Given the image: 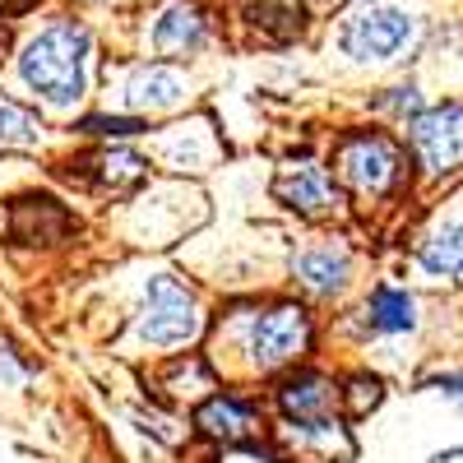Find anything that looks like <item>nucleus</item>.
Masks as SVG:
<instances>
[{"label": "nucleus", "instance_id": "f257e3e1", "mask_svg": "<svg viewBox=\"0 0 463 463\" xmlns=\"http://www.w3.org/2000/svg\"><path fill=\"white\" fill-rule=\"evenodd\" d=\"M19 74L24 84L52 102V107H70L84 98V74H89V33L80 24H52L33 37L19 56Z\"/></svg>", "mask_w": 463, "mask_h": 463}, {"label": "nucleus", "instance_id": "f03ea898", "mask_svg": "<svg viewBox=\"0 0 463 463\" xmlns=\"http://www.w3.org/2000/svg\"><path fill=\"white\" fill-rule=\"evenodd\" d=\"M204 316H200V301L190 297V288H181L172 274L148 279L144 292V311H139V338L153 347H181L200 334Z\"/></svg>", "mask_w": 463, "mask_h": 463}, {"label": "nucleus", "instance_id": "7ed1b4c3", "mask_svg": "<svg viewBox=\"0 0 463 463\" xmlns=\"http://www.w3.org/2000/svg\"><path fill=\"white\" fill-rule=\"evenodd\" d=\"M338 172L362 195H390L403 176V153L390 135L362 130V135H347L338 144Z\"/></svg>", "mask_w": 463, "mask_h": 463}, {"label": "nucleus", "instance_id": "20e7f679", "mask_svg": "<svg viewBox=\"0 0 463 463\" xmlns=\"http://www.w3.org/2000/svg\"><path fill=\"white\" fill-rule=\"evenodd\" d=\"M343 52L362 65H384L412 43V14L390 10V5H366L343 24Z\"/></svg>", "mask_w": 463, "mask_h": 463}, {"label": "nucleus", "instance_id": "39448f33", "mask_svg": "<svg viewBox=\"0 0 463 463\" xmlns=\"http://www.w3.org/2000/svg\"><path fill=\"white\" fill-rule=\"evenodd\" d=\"M306 347H311V316L301 306H274V311L255 316L250 338H246V353L260 371L297 362Z\"/></svg>", "mask_w": 463, "mask_h": 463}, {"label": "nucleus", "instance_id": "423d86ee", "mask_svg": "<svg viewBox=\"0 0 463 463\" xmlns=\"http://www.w3.org/2000/svg\"><path fill=\"white\" fill-rule=\"evenodd\" d=\"M408 130H412L417 163L431 176H445V172L463 167V107L458 102H445V107H431V111L412 116Z\"/></svg>", "mask_w": 463, "mask_h": 463}, {"label": "nucleus", "instance_id": "0eeeda50", "mask_svg": "<svg viewBox=\"0 0 463 463\" xmlns=\"http://www.w3.org/2000/svg\"><path fill=\"white\" fill-rule=\"evenodd\" d=\"M274 458H292V463H343L353 458V436L338 421H288L279 427V449Z\"/></svg>", "mask_w": 463, "mask_h": 463}, {"label": "nucleus", "instance_id": "6e6552de", "mask_svg": "<svg viewBox=\"0 0 463 463\" xmlns=\"http://www.w3.org/2000/svg\"><path fill=\"white\" fill-rule=\"evenodd\" d=\"M334 399H338V384L320 371H297L279 384V408L288 421H329Z\"/></svg>", "mask_w": 463, "mask_h": 463}, {"label": "nucleus", "instance_id": "1a4fd4ad", "mask_svg": "<svg viewBox=\"0 0 463 463\" xmlns=\"http://www.w3.org/2000/svg\"><path fill=\"white\" fill-rule=\"evenodd\" d=\"M70 227H74V218L52 195H24V200H14V213H10V237L14 241H28V246L43 241V246H52V241L70 237Z\"/></svg>", "mask_w": 463, "mask_h": 463}, {"label": "nucleus", "instance_id": "9d476101", "mask_svg": "<svg viewBox=\"0 0 463 463\" xmlns=\"http://www.w3.org/2000/svg\"><path fill=\"white\" fill-rule=\"evenodd\" d=\"M274 195H279L288 209L306 213V218H320V213H329V209L338 204L334 181H329V176H325V167H316V163L288 167V172L274 181Z\"/></svg>", "mask_w": 463, "mask_h": 463}, {"label": "nucleus", "instance_id": "9b49d317", "mask_svg": "<svg viewBox=\"0 0 463 463\" xmlns=\"http://www.w3.org/2000/svg\"><path fill=\"white\" fill-rule=\"evenodd\" d=\"M195 427L222 445H260V412L241 399H209L195 412Z\"/></svg>", "mask_w": 463, "mask_h": 463}, {"label": "nucleus", "instance_id": "f8f14e48", "mask_svg": "<svg viewBox=\"0 0 463 463\" xmlns=\"http://www.w3.org/2000/svg\"><path fill=\"white\" fill-rule=\"evenodd\" d=\"M126 102L135 111H172L185 102V74L172 65H144L130 74L126 84Z\"/></svg>", "mask_w": 463, "mask_h": 463}, {"label": "nucleus", "instance_id": "ddd939ff", "mask_svg": "<svg viewBox=\"0 0 463 463\" xmlns=\"http://www.w3.org/2000/svg\"><path fill=\"white\" fill-rule=\"evenodd\" d=\"M80 176L98 190H111V195H126V190H135L144 176H148V163L139 158V153L130 148H98L93 158L80 163Z\"/></svg>", "mask_w": 463, "mask_h": 463}, {"label": "nucleus", "instance_id": "4468645a", "mask_svg": "<svg viewBox=\"0 0 463 463\" xmlns=\"http://www.w3.org/2000/svg\"><path fill=\"white\" fill-rule=\"evenodd\" d=\"M292 269H297L301 288H311L316 297H334V292L347 288L353 260H347V250H338V246H311V250H301L292 260Z\"/></svg>", "mask_w": 463, "mask_h": 463}, {"label": "nucleus", "instance_id": "2eb2a0df", "mask_svg": "<svg viewBox=\"0 0 463 463\" xmlns=\"http://www.w3.org/2000/svg\"><path fill=\"white\" fill-rule=\"evenodd\" d=\"M204 33H209L204 14L190 5V0H172V5L158 14V24H153V47L181 56V52H195L204 43Z\"/></svg>", "mask_w": 463, "mask_h": 463}, {"label": "nucleus", "instance_id": "dca6fc26", "mask_svg": "<svg viewBox=\"0 0 463 463\" xmlns=\"http://www.w3.org/2000/svg\"><path fill=\"white\" fill-rule=\"evenodd\" d=\"M417 325V301L399 288H380L366 301V329L371 334H403Z\"/></svg>", "mask_w": 463, "mask_h": 463}, {"label": "nucleus", "instance_id": "f3484780", "mask_svg": "<svg viewBox=\"0 0 463 463\" xmlns=\"http://www.w3.org/2000/svg\"><path fill=\"white\" fill-rule=\"evenodd\" d=\"M421 269L431 279H449V283H463V222H449L440 227L436 237L421 246Z\"/></svg>", "mask_w": 463, "mask_h": 463}, {"label": "nucleus", "instance_id": "a211bd4d", "mask_svg": "<svg viewBox=\"0 0 463 463\" xmlns=\"http://www.w3.org/2000/svg\"><path fill=\"white\" fill-rule=\"evenodd\" d=\"M37 144H43V121H37L28 107H19L14 98H0V148L24 153V148H37Z\"/></svg>", "mask_w": 463, "mask_h": 463}, {"label": "nucleus", "instance_id": "6ab92c4d", "mask_svg": "<svg viewBox=\"0 0 463 463\" xmlns=\"http://www.w3.org/2000/svg\"><path fill=\"white\" fill-rule=\"evenodd\" d=\"M250 19H255V28H264L274 43H288V37H297L301 28H306V19H301V10H292V5H269V0H260V5L250 10Z\"/></svg>", "mask_w": 463, "mask_h": 463}, {"label": "nucleus", "instance_id": "aec40b11", "mask_svg": "<svg viewBox=\"0 0 463 463\" xmlns=\"http://www.w3.org/2000/svg\"><path fill=\"white\" fill-rule=\"evenodd\" d=\"M84 130L89 135H107V139H126V135H139L144 121H130V116H89Z\"/></svg>", "mask_w": 463, "mask_h": 463}, {"label": "nucleus", "instance_id": "412c9836", "mask_svg": "<svg viewBox=\"0 0 463 463\" xmlns=\"http://www.w3.org/2000/svg\"><path fill=\"white\" fill-rule=\"evenodd\" d=\"M338 394H347V408H353V417H366V408H375L380 403V380H366V375H357L347 390H338Z\"/></svg>", "mask_w": 463, "mask_h": 463}, {"label": "nucleus", "instance_id": "4be33fe9", "mask_svg": "<svg viewBox=\"0 0 463 463\" xmlns=\"http://www.w3.org/2000/svg\"><path fill=\"white\" fill-rule=\"evenodd\" d=\"M380 107H390V111H399V116H421V98H417L412 84H408V89H390V98H384Z\"/></svg>", "mask_w": 463, "mask_h": 463}, {"label": "nucleus", "instance_id": "5701e85b", "mask_svg": "<svg viewBox=\"0 0 463 463\" xmlns=\"http://www.w3.org/2000/svg\"><path fill=\"white\" fill-rule=\"evenodd\" d=\"M0 371H5V375H10L14 384L24 380V371H19V366H14V357H10V347H0Z\"/></svg>", "mask_w": 463, "mask_h": 463}, {"label": "nucleus", "instance_id": "b1692460", "mask_svg": "<svg viewBox=\"0 0 463 463\" xmlns=\"http://www.w3.org/2000/svg\"><path fill=\"white\" fill-rule=\"evenodd\" d=\"M440 390H445V394H449V399L463 408V380H440Z\"/></svg>", "mask_w": 463, "mask_h": 463}, {"label": "nucleus", "instance_id": "393cba45", "mask_svg": "<svg viewBox=\"0 0 463 463\" xmlns=\"http://www.w3.org/2000/svg\"><path fill=\"white\" fill-rule=\"evenodd\" d=\"M431 463H463V449H440Z\"/></svg>", "mask_w": 463, "mask_h": 463}, {"label": "nucleus", "instance_id": "a878e982", "mask_svg": "<svg viewBox=\"0 0 463 463\" xmlns=\"http://www.w3.org/2000/svg\"><path fill=\"white\" fill-rule=\"evenodd\" d=\"M24 5H33V0H0V10H24Z\"/></svg>", "mask_w": 463, "mask_h": 463}]
</instances>
